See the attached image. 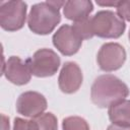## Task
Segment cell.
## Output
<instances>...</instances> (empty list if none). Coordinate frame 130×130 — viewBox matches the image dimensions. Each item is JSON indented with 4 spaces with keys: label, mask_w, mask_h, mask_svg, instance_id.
<instances>
[{
    "label": "cell",
    "mask_w": 130,
    "mask_h": 130,
    "mask_svg": "<svg viewBox=\"0 0 130 130\" xmlns=\"http://www.w3.org/2000/svg\"><path fill=\"white\" fill-rule=\"evenodd\" d=\"M128 95L129 88L127 84L113 74L98 76L90 88L91 102L99 108H110L126 100Z\"/></svg>",
    "instance_id": "cell-1"
},
{
    "label": "cell",
    "mask_w": 130,
    "mask_h": 130,
    "mask_svg": "<svg viewBox=\"0 0 130 130\" xmlns=\"http://www.w3.org/2000/svg\"><path fill=\"white\" fill-rule=\"evenodd\" d=\"M65 1H46L31 6L28 17V28L37 35H49L61 21L60 8Z\"/></svg>",
    "instance_id": "cell-2"
},
{
    "label": "cell",
    "mask_w": 130,
    "mask_h": 130,
    "mask_svg": "<svg viewBox=\"0 0 130 130\" xmlns=\"http://www.w3.org/2000/svg\"><path fill=\"white\" fill-rule=\"evenodd\" d=\"M90 25L93 36L103 39H118L126 28L125 21L112 10L98 11L90 17Z\"/></svg>",
    "instance_id": "cell-3"
},
{
    "label": "cell",
    "mask_w": 130,
    "mask_h": 130,
    "mask_svg": "<svg viewBox=\"0 0 130 130\" xmlns=\"http://www.w3.org/2000/svg\"><path fill=\"white\" fill-rule=\"evenodd\" d=\"M27 5L23 1L0 2V25L4 30L16 31L24 25Z\"/></svg>",
    "instance_id": "cell-4"
},
{
    "label": "cell",
    "mask_w": 130,
    "mask_h": 130,
    "mask_svg": "<svg viewBox=\"0 0 130 130\" xmlns=\"http://www.w3.org/2000/svg\"><path fill=\"white\" fill-rule=\"evenodd\" d=\"M30 72L37 77L53 76L60 67V57L51 49H40L26 60Z\"/></svg>",
    "instance_id": "cell-5"
},
{
    "label": "cell",
    "mask_w": 130,
    "mask_h": 130,
    "mask_svg": "<svg viewBox=\"0 0 130 130\" xmlns=\"http://www.w3.org/2000/svg\"><path fill=\"white\" fill-rule=\"evenodd\" d=\"M52 41L54 47L62 55L72 56L79 51L83 39L73 25L63 24L53 35Z\"/></svg>",
    "instance_id": "cell-6"
},
{
    "label": "cell",
    "mask_w": 130,
    "mask_h": 130,
    "mask_svg": "<svg viewBox=\"0 0 130 130\" xmlns=\"http://www.w3.org/2000/svg\"><path fill=\"white\" fill-rule=\"evenodd\" d=\"M126 61V51L118 43L104 44L96 56V62L103 71L111 72L120 69Z\"/></svg>",
    "instance_id": "cell-7"
},
{
    "label": "cell",
    "mask_w": 130,
    "mask_h": 130,
    "mask_svg": "<svg viewBox=\"0 0 130 130\" xmlns=\"http://www.w3.org/2000/svg\"><path fill=\"white\" fill-rule=\"evenodd\" d=\"M46 98L38 91H24L16 101V111L18 114L36 119L44 114L47 109Z\"/></svg>",
    "instance_id": "cell-8"
},
{
    "label": "cell",
    "mask_w": 130,
    "mask_h": 130,
    "mask_svg": "<svg viewBox=\"0 0 130 130\" xmlns=\"http://www.w3.org/2000/svg\"><path fill=\"white\" fill-rule=\"evenodd\" d=\"M83 75L79 65L73 61L65 62L58 77V85L64 93L76 92L82 84Z\"/></svg>",
    "instance_id": "cell-9"
},
{
    "label": "cell",
    "mask_w": 130,
    "mask_h": 130,
    "mask_svg": "<svg viewBox=\"0 0 130 130\" xmlns=\"http://www.w3.org/2000/svg\"><path fill=\"white\" fill-rule=\"evenodd\" d=\"M2 73L6 79L16 85H24L29 82L31 72L26 61L21 60L17 56H11L3 65Z\"/></svg>",
    "instance_id": "cell-10"
},
{
    "label": "cell",
    "mask_w": 130,
    "mask_h": 130,
    "mask_svg": "<svg viewBox=\"0 0 130 130\" xmlns=\"http://www.w3.org/2000/svg\"><path fill=\"white\" fill-rule=\"evenodd\" d=\"M93 10L92 2L89 0H69L63 6L64 16L73 22L82 21L89 18Z\"/></svg>",
    "instance_id": "cell-11"
},
{
    "label": "cell",
    "mask_w": 130,
    "mask_h": 130,
    "mask_svg": "<svg viewBox=\"0 0 130 130\" xmlns=\"http://www.w3.org/2000/svg\"><path fill=\"white\" fill-rule=\"evenodd\" d=\"M109 119L114 124L130 125V100H123L108 110Z\"/></svg>",
    "instance_id": "cell-12"
},
{
    "label": "cell",
    "mask_w": 130,
    "mask_h": 130,
    "mask_svg": "<svg viewBox=\"0 0 130 130\" xmlns=\"http://www.w3.org/2000/svg\"><path fill=\"white\" fill-rule=\"evenodd\" d=\"M63 130H89V125L85 119L78 116H70L62 121Z\"/></svg>",
    "instance_id": "cell-13"
},
{
    "label": "cell",
    "mask_w": 130,
    "mask_h": 130,
    "mask_svg": "<svg viewBox=\"0 0 130 130\" xmlns=\"http://www.w3.org/2000/svg\"><path fill=\"white\" fill-rule=\"evenodd\" d=\"M35 120L39 125V130H58L57 118L53 113H44Z\"/></svg>",
    "instance_id": "cell-14"
},
{
    "label": "cell",
    "mask_w": 130,
    "mask_h": 130,
    "mask_svg": "<svg viewBox=\"0 0 130 130\" xmlns=\"http://www.w3.org/2000/svg\"><path fill=\"white\" fill-rule=\"evenodd\" d=\"M72 25L75 27V29L78 31V34L81 36V38L83 40H88L93 37L92 30H91V25H90V17L85 20H82V21L73 22Z\"/></svg>",
    "instance_id": "cell-15"
},
{
    "label": "cell",
    "mask_w": 130,
    "mask_h": 130,
    "mask_svg": "<svg viewBox=\"0 0 130 130\" xmlns=\"http://www.w3.org/2000/svg\"><path fill=\"white\" fill-rule=\"evenodd\" d=\"M13 130H39V125L36 120H26L17 117L13 122Z\"/></svg>",
    "instance_id": "cell-16"
},
{
    "label": "cell",
    "mask_w": 130,
    "mask_h": 130,
    "mask_svg": "<svg viewBox=\"0 0 130 130\" xmlns=\"http://www.w3.org/2000/svg\"><path fill=\"white\" fill-rule=\"evenodd\" d=\"M117 13L124 20L130 21V0L119 1L117 5Z\"/></svg>",
    "instance_id": "cell-17"
},
{
    "label": "cell",
    "mask_w": 130,
    "mask_h": 130,
    "mask_svg": "<svg viewBox=\"0 0 130 130\" xmlns=\"http://www.w3.org/2000/svg\"><path fill=\"white\" fill-rule=\"evenodd\" d=\"M107 130H130V125H120L112 123L111 125H109Z\"/></svg>",
    "instance_id": "cell-18"
},
{
    "label": "cell",
    "mask_w": 130,
    "mask_h": 130,
    "mask_svg": "<svg viewBox=\"0 0 130 130\" xmlns=\"http://www.w3.org/2000/svg\"><path fill=\"white\" fill-rule=\"evenodd\" d=\"M118 3H119V1H106V2L96 1V4L101 5V6H115V7H117Z\"/></svg>",
    "instance_id": "cell-19"
},
{
    "label": "cell",
    "mask_w": 130,
    "mask_h": 130,
    "mask_svg": "<svg viewBox=\"0 0 130 130\" xmlns=\"http://www.w3.org/2000/svg\"><path fill=\"white\" fill-rule=\"evenodd\" d=\"M2 130H9V118L2 115Z\"/></svg>",
    "instance_id": "cell-20"
},
{
    "label": "cell",
    "mask_w": 130,
    "mask_h": 130,
    "mask_svg": "<svg viewBox=\"0 0 130 130\" xmlns=\"http://www.w3.org/2000/svg\"><path fill=\"white\" fill-rule=\"evenodd\" d=\"M128 38H129V41H130V29H129V34H128Z\"/></svg>",
    "instance_id": "cell-21"
}]
</instances>
